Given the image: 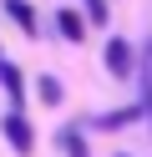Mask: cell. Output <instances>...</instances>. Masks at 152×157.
<instances>
[{"label": "cell", "instance_id": "obj_1", "mask_svg": "<svg viewBox=\"0 0 152 157\" xmlns=\"http://www.w3.org/2000/svg\"><path fill=\"white\" fill-rule=\"evenodd\" d=\"M107 71L117 76V81H127V76L137 71V51H132L122 36H111V41H107Z\"/></svg>", "mask_w": 152, "mask_h": 157}, {"label": "cell", "instance_id": "obj_2", "mask_svg": "<svg viewBox=\"0 0 152 157\" xmlns=\"http://www.w3.org/2000/svg\"><path fill=\"white\" fill-rule=\"evenodd\" d=\"M0 132H5V142H10V152H20V157H30V147H36V132H30V122L20 112H10L5 122H0Z\"/></svg>", "mask_w": 152, "mask_h": 157}, {"label": "cell", "instance_id": "obj_3", "mask_svg": "<svg viewBox=\"0 0 152 157\" xmlns=\"http://www.w3.org/2000/svg\"><path fill=\"white\" fill-rule=\"evenodd\" d=\"M137 71H142V117L152 122V41L142 46V56H137Z\"/></svg>", "mask_w": 152, "mask_h": 157}, {"label": "cell", "instance_id": "obj_4", "mask_svg": "<svg viewBox=\"0 0 152 157\" xmlns=\"http://www.w3.org/2000/svg\"><path fill=\"white\" fill-rule=\"evenodd\" d=\"M0 81H5V91H10V106H20V101H25V76H20L10 61H0Z\"/></svg>", "mask_w": 152, "mask_h": 157}, {"label": "cell", "instance_id": "obj_5", "mask_svg": "<svg viewBox=\"0 0 152 157\" xmlns=\"http://www.w3.org/2000/svg\"><path fill=\"white\" fill-rule=\"evenodd\" d=\"M56 25H61V36H66V41H86V21H81L76 10H61Z\"/></svg>", "mask_w": 152, "mask_h": 157}, {"label": "cell", "instance_id": "obj_6", "mask_svg": "<svg viewBox=\"0 0 152 157\" xmlns=\"http://www.w3.org/2000/svg\"><path fill=\"white\" fill-rule=\"evenodd\" d=\"M5 10H10V21H20L25 36H36V10H30L25 0H5Z\"/></svg>", "mask_w": 152, "mask_h": 157}, {"label": "cell", "instance_id": "obj_7", "mask_svg": "<svg viewBox=\"0 0 152 157\" xmlns=\"http://www.w3.org/2000/svg\"><path fill=\"white\" fill-rule=\"evenodd\" d=\"M142 117V106H122V112H111V117H101L96 127H127V122H137Z\"/></svg>", "mask_w": 152, "mask_h": 157}, {"label": "cell", "instance_id": "obj_8", "mask_svg": "<svg viewBox=\"0 0 152 157\" xmlns=\"http://www.w3.org/2000/svg\"><path fill=\"white\" fill-rule=\"evenodd\" d=\"M36 91H41V101H46V106H56V101H61V81H56V76H41Z\"/></svg>", "mask_w": 152, "mask_h": 157}, {"label": "cell", "instance_id": "obj_9", "mask_svg": "<svg viewBox=\"0 0 152 157\" xmlns=\"http://www.w3.org/2000/svg\"><path fill=\"white\" fill-rule=\"evenodd\" d=\"M86 5V21L91 25H107V0H81Z\"/></svg>", "mask_w": 152, "mask_h": 157}, {"label": "cell", "instance_id": "obj_10", "mask_svg": "<svg viewBox=\"0 0 152 157\" xmlns=\"http://www.w3.org/2000/svg\"><path fill=\"white\" fill-rule=\"evenodd\" d=\"M61 147H66V157H86V142L76 132H61Z\"/></svg>", "mask_w": 152, "mask_h": 157}]
</instances>
